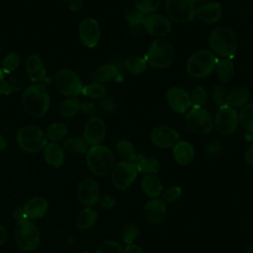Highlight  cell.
<instances>
[{
	"instance_id": "cell-42",
	"label": "cell",
	"mask_w": 253,
	"mask_h": 253,
	"mask_svg": "<svg viewBox=\"0 0 253 253\" xmlns=\"http://www.w3.org/2000/svg\"><path fill=\"white\" fill-rule=\"evenodd\" d=\"M212 100L215 103V105H217L219 108L226 106L227 105V97H228V93L225 89V87H223L222 85H217L212 89Z\"/></svg>"
},
{
	"instance_id": "cell-11",
	"label": "cell",
	"mask_w": 253,
	"mask_h": 253,
	"mask_svg": "<svg viewBox=\"0 0 253 253\" xmlns=\"http://www.w3.org/2000/svg\"><path fill=\"white\" fill-rule=\"evenodd\" d=\"M165 11L169 19L184 24L195 18L196 7L192 0H166Z\"/></svg>"
},
{
	"instance_id": "cell-48",
	"label": "cell",
	"mask_w": 253,
	"mask_h": 253,
	"mask_svg": "<svg viewBox=\"0 0 253 253\" xmlns=\"http://www.w3.org/2000/svg\"><path fill=\"white\" fill-rule=\"evenodd\" d=\"M100 204L101 206L104 208V209H107V210H111L112 208H114L115 206V200L113 199V197L107 195V196H104L102 199L100 198Z\"/></svg>"
},
{
	"instance_id": "cell-28",
	"label": "cell",
	"mask_w": 253,
	"mask_h": 253,
	"mask_svg": "<svg viewBox=\"0 0 253 253\" xmlns=\"http://www.w3.org/2000/svg\"><path fill=\"white\" fill-rule=\"evenodd\" d=\"M215 71L220 82L228 83L234 76V63L230 58L219 59L215 66Z\"/></svg>"
},
{
	"instance_id": "cell-12",
	"label": "cell",
	"mask_w": 253,
	"mask_h": 253,
	"mask_svg": "<svg viewBox=\"0 0 253 253\" xmlns=\"http://www.w3.org/2000/svg\"><path fill=\"white\" fill-rule=\"evenodd\" d=\"M239 118L235 109L226 105L220 107L213 118V127L220 134H230L238 126Z\"/></svg>"
},
{
	"instance_id": "cell-29",
	"label": "cell",
	"mask_w": 253,
	"mask_h": 253,
	"mask_svg": "<svg viewBox=\"0 0 253 253\" xmlns=\"http://www.w3.org/2000/svg\"><path fill=\"white\" fill-rule=\"evenodd\" d=\"M119 74L118 67L113 64V63H106L98 67L94 72H93V79L96 82L104 83V82H109L111 80H114L117 78Z\"/></svg>"
},
{
	"instance_id": "cell-47",
	"label": "cell",
	"mask_w": 253,
	"mask_h": 253,
	"mask_svg": "<svg viewBox=\"0 0 253 253\" xmlns=\"http://www.w3.org/2000/svg\"><path fill=\"white\" fill-rule=\"evenodd\" d=\"M80 110L86 116H89V117H94V115L96 114V106H95V104L90 103V102H86V103L81 104Z\"/></svg>"
},
{
	"instance_id": "cell-57",
	"label": "cell",
	"mask_w": 253,
	"mask_h": 253,
	"mask_svg": "<svg viewBox=\"0 0 253 253\" xmlns=\"http://www.w3.org/2000/svg\"><path fill=\"white\" fill-rule=\"evenodd\" d=\"M81 253H90V252H88V251H83V252H81Z\"/></svg>"
},
{
	"instance_id": "cell-13",
	"label": "cell",
	"mask_w": 253,
	"mask_h": 253,
	"mask_svg": "<svg viewBox=\"0 0 253 253\" xmlns=\"http://www.w3.org/2000/svg\"><path fill=\"white\" fill-rule=\"evenodd\" d=\"M78 37L86 47H95L101 38V29L98 21L91 17L85 18L79 25Z\"/></svg>"
},
{
	"instance_id": "cell-1",
	"label": "cell",
	"mask_w": 253,
	"mask_h": 253,
	"mask_svg": "<svg viewBox=\"0 0 253 253\" xmlns=\"http://www.w3.org/2000/svg\"><path fill=\"white\" fill-rule=\"evenodd\" d=\"M209 44L214 55L230 58L237 51L239 39L236 32L228 26L214 28L209 37Z\"/></svg>"
},
{
	"instance_id": "cell-17",
	"label": "cell",
	"mask_w": 253,
	"mask_h": 253,
	"mask_svg": "<svg viewBox=\"0 0 253 253\" xmlns=\"http://www.w3.org/2000/svg\"><path fill=\"white\" fill-rule=\"evenodd\" d=\"M143 28L145 31L156 38H163L172 30V23L169 18L160 14H150L145 17Z\"/></svg>"
},
{
	"instance_id": "cell-51",
	"label": "cell",
	"mask_w": 253,
	"mask_h": 253,
	"mask_svg": "<svg viewBox=\"0 0 253 253\" xmlns=\"http://www.w3.org/2000/svg\"><path fill=\"white\" fill-rule=\"evenodd\" d=\"M83 6V0H71L69 3V10L72 12H76L80 10Z\"/></svg>"
},
{
	"instance_id": "cell-45",
	"label": "cell",
	"mask_w": 253,
	"mask_h": 253,
	"mask_svg": "<svg viewBox=\"0 0 253 253\" xmlns=\"http://www.w3.org/2000/svg\"><path fill=\"white\" fill-rule=\"evenodd\" d=\"M144 19H145V16L139 11H137L136 9L132 11H128L126 15V21L128 24V26L131 28L143 26Z\"/></svg>"
},
{
	"instance_id": "cell-24",
	"label": "cell",
	"mask_w": 253,
	"mask_h": 253,
	"mask_svg": "<svg viewBox=\"0 0 253 253\" xmlns=\"http://www.w3.org/2000/svg\"><path fill=\"white\" fill-rule=\"evenodd\" d=\"M43 157L45 162L52 167H60L64 163V150L56 142H49L43 148Z\"/></svg>"
},
{
	"instance_id": "cell-26",
	"label": "cell",
	"mask_w": 253,
	"mask_h": 253,
	"mask_svg": "<svg viewBox=\"0 0 253 253\" xmlns=\"http://www.w3.org/2000/svg\"><path fill=\"white\" fill-rule=\"evenodd\" d=\"M133 163L136 166L137 172L143 173L145 175L156 174L160 168V162L157 158L152 156H145L140 153H137Z\"/></svg>"
},
{
	"instance_id": "cell-23",
	"label": "cell",
	"mask_w": 253,
	"mask_h": 253,
	"mask_svg": "<svg viewBox=\"0 0 253 253\" xmlns=\"http://www.w3.org/2000/svg\"><path fill=\"white\" fill-rule=\"evenodd\" d=\"M173 157L180 165L190 164L195 157V148L192 143L186 140H179L173 147Z\"/></svg>"
},
{
	"instance_id": "cell-18",
	"label": "cell",
	"mask_w": 253,
	"mask_h": 253,
	"mask_svg": "<svg viewBox=\"0 0 253 253\" xmlns=\"http://www.w3.org/2000/svg\"><path fill=\"white\" fill-rule=\"evenodd\" d=\"M166 100L170 109L177 114H184L192 107L190 95L179 87L169 88L166 92Z\"/></svg>"
},
{
	"instance_id": "cell-35",
	"label": "cell",
	"mask_w": 253,
	"mask_h": 253,
	"mask_svg": "<svg viewBox=\"0 0 253 253\" xmlns=\"http://www.w3.org/2000/svg\"><path fill=\"white\" fill-rule=\"evenodd\" d=\"M63 148L70 153H85L88 151V143L82 137L72 136L63 141Z\"/></svg>"
},
{
	"instance_id": "cell-25",
	"label": "cell",
	"mask_w": 253,
	"mask_h": 253,
	"mask_svg": "<svg viewBox=\"0 0 253 253\" xmlns=\"http://www.w3.org/2000/svg\"><path fill=\"white\" fill-rule=\"evenodd\" d=\"M141 190L150 199L159 198L162 194L163 185L155 174H146L141 180Z\"/></svg>"
},
{
	"instance_id": "cell-33",
	"label": "cell",
	"mask_w": 253,
	"mask_h": 253,
	"mask_svg": "<svg viewBox=\"0 0 253 253\" xmlns=\"http://www.w3.org/2000/svg\"><path fill=\"white\" fill-rule=\"evenodd\" d=\"M81 108V102L76 97L64 99L59 105V114L64 118L74 117Z\"/></svg>"
},
{
	"instance_id": "cell-9",
	"label": "cell",
	"mask_w": 253,
	"mask_h": 253,
	"mask_svg": "<svg viewBox=\"0 0 253 253\" xmlns=\"http://www.w3.org/2000/svg\"><path fill=\"white\" fill-rule=\"evenodd\" d=\"M185 123L188 128L198 135H207L213 128V119L202 107L191 109L185 117Z\"/></svg>"
},
{
	"instance_id": "cell-46",
	"label": "cell",
	"mask_w": 253,
	"mask_h": 253,
	"mask_svg": "<svg viewBox=\"0 0 253 253\" xmlns=\"http://www.w3.org/2000/svg\"><path fill=\"white\" fill-rule=\"evenodd\" d=\"M138 226L135 223H129L123 231V239L126 244H132L138 234Z\"/></svg>"
},
{
	"instance_id": "cell-31",
	"label": "cell",
	"mask_w": 253,
	"mask_h": 253,
	"mask_svg": "<svg viewBox=\"0 0 253 253\" xmlns=\"http://www.w3.org/2000/svg\"><path fill=\"white\" fill-rule=\"evenodd\" d=\"M115 149L118 156L122 158L124 161H128L133 163L137 156V153L135 151L133 144L126 139L119 140L115 146Z\"/></svg>"
},
{
	"instance_id": "cell-52",
	"label": "cell",
	"mask_w": 253,
	"mask_h": 253,
	"mask_svg": "<svg viewBox=\"0 0 253 253\" xmlns=\"http://www.w3.org/2000/svg\"><path fill=\"white\" fill-rule=\"evenodd\" d=\"M7 240V231L5 227L0 223V246H2Z\"/></svg>"
},
{
	"instance_id": "cell-36",
	"label": "cell",
	"mask_w": 253,
	"mask_h": 253,
	"mask_svg": "<svg viewBox=\"0 0 253 253\" xmlns=\"http://www.w3.org/2000/svg\"><path fill=\"white\" fill-rule=\"evenodd\" d=\"M126 70L133 74H140L147 68V62L145 58L138 55H130L125 61Z\"/></svg>"
},
{
	"instance_id": "cell-50",
	"label": "cell",
	"mask_w": 253,
	"mask_h": 253,
	"mask_svg": "<svg viewBox=\"0 0 253 253\" xmlns=\"http://www.w3.org/2000/svg\"><path fill=\"white\" fill-rule=\"evenodd\" d=\"M244 160L249 166H253V144L246 149L244 153Z\"/></svg>"
},
{
	"instance_id": "cell-22",
	"label": "cell",
	"mask_w": 253,
	"mask_h": 253,
	"mask_svg": "<svg viewBox=\"0 0 253 253\" xmlns=\"http://www.w3.org/2000/svg\"><path fill=\"white\" fill-rule=\"evenodd\" d=\"M26 71L30 80L34 83L43 81L46 76V68L44 63L37 54H31L27 57Z\"/></svg>"
},
{
	"instance_id": "cell-43",
	"label": "cell",
	"mask_w": 253,
	"mask_h": 253,
	"mask_svg": "<svg viewBox=\"0 0 253 253\" xmlns=\"http://www.w3.org/2000/svg\"><path fill=\"white\" fill-rule=\"evenodd\" d=\"M96 253H123V247L116 240H106L98 246Z\"/></svg>"
},
{
	"instance_id": "cell-14",
	"label": "cell",
	"mask_w": 253,
	"mask_h": 253,
	"mask_svg": "<svg viewBox=\"0 0 253 253\" xmlns=\"http://www.w3.org/2000/svg\"><path fill=\"white\" fill-rule=\"evenodd\" d=\"M150 140L159 148H173L180 140V134L169 126H159L151 130Z\"/></svg>"
},
{
	"instance_id": "cell-20",
	"label": "cell",
	"mask_w": 253,
	"mask_h": 253,
	"mask_svg": "<svg viewBox=\"0 0 253 253\" xmlns=\"http://www.w3.org/2000/svg\"><path fill=\"white\" fill-rule=\"evenodd\" d=\"M222 16V8L218 2L207 1L196 8L195 17L208 25L214 24L220 20Z\"/></svg>"
},
{
	"instance_id": "cell-39",
	"label": "cell",
	"mask_w": 253,
	"mask_h": 253,
	"mask_svg": "<svg viewBox=\"0 0 253 253\" xmlns=\"http://www.w3.org/2000/svg\"><path fill=\"white\" fill-rule=\"evenodd\" d=\"M161 0H134V6L137 11L143 15L154 14L160 7Z\"/></svg>"
},
{
	"instance_id": "cell-37",
	"label": "cell",
	"mask_w": 253,
	"mask_h": 253,
	"mask_svg": "<svg viewBox=\"0 0 253 253\" xmlns=\"http://www.w3.org/2000/svg\"><path fill=\"white\" fill-rule=\"evenodd\" d=\"M238 118L242 127L248 132H253V103H248L242 107Z\"/></svg>"
},
{
	"instance_id": "cell-3",
	"label": "cell",
	"mask_w": 253,
	"mask_h": 253,
	"mask_svg": "<svg viewBox=\"0 0 253 253\" xmlns=\"http://www.w3.org/2000/svg\"><path fill=\"white\" fill-rule=\"evenodd\" d=\"M175 59V50L172 43L164 38L154 39L146 52L147 64L155 69H164L170 66Z\"/></svg>"
},
{
	"instance_id": "cell-55",
	"label": "cell",
	"mask_w": 253,
	"mask_h": 253,
	"mask_svg": "<svg viewBox=\"0 0 253 253\" xmlns=\"http://www.w3.org/2000/svg\"><path fill=\"white\" fill-rule=\"evenodd\" d=\"M194 3H205V2H207L208 0H192Z\"/></svg>"
},
{
	"instance_id": "cell-38",
	"label": "cell",
	"mask_w": 253,
	"mask_h": 253,
	"mask_svg": "<svg viewBox=\"0 0 253 253\" xmlns=\"http://www.w3.org/2000/svg\"><path fill=\"white\" fill-rule=\"evenodd\" d=\"M107 89L103 83L92 82L83 88L82 93L91 99H101L106 95Z\"/></svg>"
},
{
	"instance_id": "cell-4",
	"label": "cell",
	"mask_w": 253,
	"mask_h": 253,
	"mask_svg": "<svg viewBox=\"0 0 253 253\" xmlns=\"http://www.w3.org/2000/svg\"><path fill=\"white\" fill-rule=\"evenodd\" d=\"M86 162L95 175L104 177L111 173L115 165V156L108 146L103 144L93 145L87 151Z\"/></svg>"
},
{
	"instance_id": "cell-21",
	"label": "cell",
	"mask_w": 253,
	"mask_h": 253,
	"mask_svg": "<svg viewBox=\"0 0 253 253\" xmlns=\"http://www.w3.org/2000/svg\"><path fill=\"white\" fill-rule=\"evenodd\" d=\"M48 210V203L42 197H36L27 202L23 209V217L28 219L42 218Z\"/></svg>"
},
{
	"instance_id": "cell-10",
	"label": "cell",
	"mask_w": 253,
	"mask_h": 253,
	"mask_svg": "<svg viewBox=\"0 0 253 253\" xmlns=\"http://www.w3.org/2000/svg\"><path fill=\"white\" fill-rule=\"evenodd\" d=\"M137 173L134 163L122 160L114 165L111 171L112 182L117 189L125 191L135 181Z\"/></svg>"
},
{
	"instance_id": "cell-40",
	"label": "cell",
	"mask_w": 253,
	"mask_h": 253,
	"mask_svg": "<svg viewBox=\"0 0 253 253\" xmlns=\"http://www.w3.org/2000/svg\"><path fill=\"white\" fill-rule=\"evenodd\" d=\"M20 65V56L18 53L11 51L8 52L2 60V70L5 74L14 72Z\"/></svg>"
},
{
	"instance_id": "cell-16",
	"label": "cell",
	"mask_w": 253,
	"mask_h": 253,
	"mask_svg": "<svg viewBox=\"0 0 253 253\" xmlns=\"http://www.w3.org/2000/svg\"><path fill=\"white\" fill-rule=\"evenodd\" d=\"M76 196L82 205L92 207L100 201L99 185L94 179L85 178L78 184Z\"/></svg>"
},
{
	"instance_id": "cell-41",
	"label": "cell",
	"mask_w": 253,
	"mask_h": 253,
	"mask_svg": "<svg viewBox=\"0 0 253 253\" xmlns=\"http://www.w3.org/2000/svg\"><path fill=\"white\" fill-rule=\"evenodd\" d=\"M190 99L193 107H202L208 99V92L204 87L198 86L192 90Z\"/></svg>"
},
{
	"instance_id": "cell-44",
	"label": "cell",
	"mask_w": 253,
	"mask_h": 253,
	"mask_svg": "<svg viewBox=\"0 0 253 253\" xmlns=\"http://www.w3.org/2000/svg\"><path fill=\"white\" fill-rule=\"evenodd\" d=\"M182 195V189L179 186H172L168 189H166L162 193V201L165 204H172L179 200V198Z\"/></svg>"
},
{
	"instance_id": "cell-19",
	"label": "cell",
	"mask_w": 253,
	"mask_h": 253,
	"mask_svg": "<svg viewBox=\"0 0 253 253\" xmlns=\"http://www.w3.org/2000/svg\"><path fill=\"white\" fill-rule=\"evenodd\" d=\"M143 215L149 223H161L167 215L166 204L161 198L150 199L143 207Z\"/></svg>"
},
{
	"instance_id": "cell-32",
	"label": "cell",
	"mask_w": 253,
	"mask_h": 253,
	"mask_svg": "<svg viewBox=\"0 0 253 253\" xmlns=\"http://www.w3.org/2000/svg\"><path fill=\"white\" fill-rule=\"evenodd\" d=\"M25 85V80L20 77H10L8 79H3L0 83V94L2 95H11L23 89Z\"/></svg>"
},
{
	"instance_id": "cell-2",
	"label": "cell",
	"mask_w": 253,
	"mask_h": 253,
	"mask_svg": "<svg viewBox=\"0 0 253 253\" xmlns=\"http://www.w3.org/2000/svg\"><path fill=\"white\" fill-rule=\"evenodd\" d=\"M49 93L41 83L29 85L22 94V105L26 112L36 118L46 115L49 109Z\"/></svg>"
},
{
	"instance_id": "cell-15",
	"label": "cell",
	"mask_w": 253,
	"mask_h": 253,
	"mask_svg": "<svg viewBox=\"0 0 253 253\" xmlns=\"http://www.w3.org/2000/svg\"><path fill=\"white\" fill-rule=\"evenodd\" d=\"M107 133V126L103 119L100 117H91L90 120L86 123L84 131H83V138L85 141L93 145H98L103 142L106 137Z\"/></svg>"
},
{
	"instance_id": "cell-49",
	"label": "cell",
	"mask_w": 253,
	"mask_h": 253,
	"mask_svg": "<svg viewBox=\"0 0 253 253\" xmlns=\"http://www.w3.org/2000/svg\"><path fill=\"white\" fill-rule=\"evenodd\" d=\"M123 253H145L143 249L135 244H126L125 248H123Z\"/></svg>"
},
{
	"instance_id": "cell-58",
	"label": "cell",
	"mask_w": 253,
	"mask_h": 253,
	"mask_svg": "<svg viewBox=\"0 0 253 253\" xmlns=\"http://www.w3.org/2000/svg\"><path fill=\"white\" fill-rule=\"evenodd\" d=\"M64 1H69V2H70V1H71V0H64Z\"/></svg>"
},
{
	"instance_id": "cell-5",
	"label": "cell",
	"mask_w": 253,
	"mask_h": 253,
	"mask_svg": "<svg viewBox=\"0 0 253 253\" xmlns=\"http://www.w3.org/2000/svg\"><path fill=\"white\" fill-rule=\"evenodd\" d=\"M217 61L216 55L211 51L206 49L198 50L189 57L186 63V70L194 78H204L215 70Z\"/></svg>"
},
{
	"instance_id": "cell-30",
	"label": "cell",
	"mask_w": 253,
	"mask_h": 253,
	"mask_svg": "<svg viewBox=\"0 0 253 253\" xmlns=\"http://www.w3.org/2000/svg\"><path fill=\"white\" fill-rule=\"evenodd\" d=\"M97 218H98V213L93 208L91 207L85 208L79 212L76 218V226L81 230L88 229L95 224V222L97 221Z\"/></svg>"
},
{
	"instance_id": "cell-56",
	"label": "cell",
	"mask_w": 253,
	"mask_h": 253,
	"mask_svg": "<svg viewBox=\"0 0 253 253\" xmlns=\"http://www.w3.org/2000/svg\"><path fill=\"white\" fill-rule=\"evenodd\" d=\"M246 253H253V246H251V247L246 251Z\"/></svg>"
},
{
	"instance_id": "cell-53",
	"label": "cell",
	"mask_w": 253,
	"mask_h": 253,
	"mask_svg": "<svg viewBox=\"0 0 253 253\" xmlns=\"http://www.w3.org/2000/svg\"><path fill=\"white\" fill-rule=\"evenodd\" d=\"M6 146H7L6 138L3 135H0V149L3 150V149L6 148Z\"/></svg>"
},
{
	"instance_id": "cell-34",
	"label": "cell",
	"mask_w": 253,
	"mask_h": 253,
	"mask_svg": "<svg viewBox=\"0 0 253 253\" xmlns=\"http://www.w3.org/2000/svg\"><path fill=\"white\" fill-rule=\"evenodd\" d=\"M68 132V127L63 123H52L47 126L45 130V135L47 140L51 142H56L62 140Z\"/></svg>"
},
{
	"instance_id": "cell-7",
	"label": "cell",
	"mask_w": 253,
	"mask_h": 253,
	"mask_svg": "<svg viewBox=\"0 0 253 253\" xmlns=\"http://www.w3.org/2000/svg\"><path fill=\"white\" fill-rule=\"evenodd\" d=\"M15 238L18 245L25 251H34L40 245V231L36 224L28 218H21L16 224Z\"/></svg>"
},
{
	"instance_id": "cell-27",
	"label": "cell",
	"mask_w": 253,
	"mask_h": 253,
	"mask_svg": "<svg viewBox=\"0 0 253 253\" xmlns=\"http://www.w3.org/2000/svg\"><path fill=\"white\" fill-rule=\"evenodd\" d=\"M250 99V92L244 86L234 87L229 93L227 97V105L232 107L233 109L244 107L248 104Z\"/></svg>"
},
{
	"instance_id": "cell-6",
	"label": "cell",
	"mask_w": 253,
	"mask_h": 253,
	"mask_svg": "<svg viewBox=\"0 0 253 253\" xmlns=\"http://www.w3.org/2000/svg\"><path fill=\"white\" fill-rule=\"evenodd\" d=\"M19 147L28 153H37L42 150L47 144L45 132L36 126H22L16 134Z\"/></svg>"
},
{
	"instance_id": "cell-54",
	"label": "cell",
	"mask_w": 253,
	"mask_h": 253,
	"mask_svg": "<svg viewBox=\"0 0 253 253\" xmlns=\"http://www.w3.org/2000/svg\"><path fill=\"white\" fill-rule=\"evenodd\" d=\"M4 76H5V73L3 72L2 68H0V83H1V81L4 79Z\"/></svg>"
},
{
	"instance_id": "cell-8",
	"label": "cell",
	"mask_w": 253,
	"mask_h": 253,
	"mask_svg": "<svg viewBox=\"0 0 253 253\" xmlns=\"http://www.w3.org/2000/svg\"><path fill=\"white\" fill-rule=\"evenodd\" d=\"M54 86L63 96L70 98L82 93L84 85L77 73L70 69H61L54 76Z\"/></svg>"
}]
</instances>
